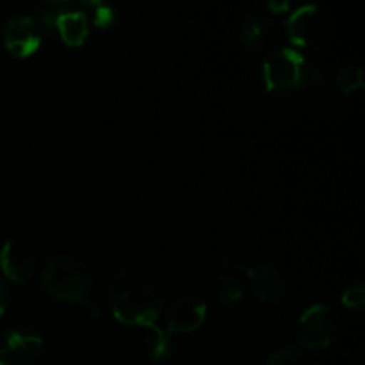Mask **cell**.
<instances>
[{
  "instance_id": "cell-1",
  "label": "cell",
  "mask_w": 365,
  "mask_h": 365,
  "mask_svg": "<svg viewBox=\"0 0 365 365\" xmlns=\"http://www.w3.org/2000/svg\"><path fill=\"white\" fill-rule=\"evenodd\" d=\"M109 305L123 324L141 328L155 323L164 305V282L157 267L145 260L121 267L110 284Z\"/></svg>"
},
{
  "instance_id": "cell-2",
  "label": "cell",
  "mask_w": 365,
  "mask_h": 365,
  "mask_svg": "<svg viewBox=\"0 0 365 365\" xmlns=\"http://www.w3.org/2000/svg\"><path fill=\"white\" fill-rule=\"evenodd\" d=\"M41 284L45 291L56 299L89 305L93 277L88 264L77 257H53L43 269Z\"/></svg>"
},
{
  "instance_id": "cell-3",
  "label": "cell",
  "mask_w": 365,
  "mask_h": 365,
  "mask_svg": "<svg viewBox=\"0 0 365 365\" xmlns=\"http://www.w3.org/2000/svg\"><path fill=\"white\" fill-rule=\"evenodd\" d=\"M289 41L307 50H319L330 43L334 36V20L323 7L305 4L289 16Z\"/></svg>"
},
{
  "instance_id": "cell-4",
  "label": "cell",
  "mask_w": 365,
  "mask_h": 365,
  "mask_svg": "<svg viewBox=\"0 0 365 365\" xmlns=\"http://www.w3.org/2000/svg\"><path fill=\"white\" fill-rule=\"evenodd\" d=\"M262 75L267 91H289L305 84L309 66L298 50L277 48L267 53L262 64Z\"/></svg>"
},
{
  "instance_id": "cell-5",
  "label": "cell",
  "mask_w": 365,
  "mask_h": 365,
  "mask_svg": "<svg viewBox=\"0 0 365 365\" xmlns=\"http://www.w3.org/2000/svg\"><path fill=\"white\" fill-rule=\"evenodd\" d=\"M339 331V317L331 307L317 303L302 314L296 341L307 349H323L334 342Z\"/></svg>"
},
{
  "instance_id": "cell-6",
  "label": "cell",
  "mask_w": 365,
  "mask_h": 365,
  "mask_svg": "<svg viewBox=\"0 0 365 365\" xmlns=\"http://www.w3.org/2000/svg\"><path fill=\"white\" fill-rule=\"evenodd\" d=\"M0 267L9 280L25 284L36 271V252L24 239H7L0 252Z\"/></svg>"
},
{
  "instance_id": "cell-7",
  "label": "cell",
  "mask_w": 365,
  "mask_h": 365,
  "mask_svg": "<svg viewBox=\"0 0 365 365\" xmlns=\"http://www.w3.org/2000/svg\"><path fill=\"white\" fill-rule=\"evenodd\" d=\"M248 280L252 291L260 302L269 305H280L287 296V278L282 273L280 267L273 264H259L248 267Z\"/></svg>"
},
{
  "instance_id": "cell-8",
  "label": "cell",
  "mask_w": 365,
  "mask_h": 365,
  "mask_svg": "<svg viewBox=\"0 0 365 365\" xmlns=\"http://www.w3.org/2000/svg\"><path fill=\"white\" fill-rule=\"evenodd\" d=\"M4 43L13 56H32L41 45V34L34 18L27 14L9 18L4 27Z\"/></svg>"
},
{
  "instance_id": "cell-9",
  "label": "cell",
  "mask_w": 365,
  "mask_h": 365,
  "mask_svg": "<svg viewBox=\"0 0 365 365\" xmlns=\"http://www.w3.org/2000/svg\"><path fill=\"white\" fill-rule=\"evenodd\" d=\"M207 317V305L196 296H180L168 307L166 323L170 334H189L198 330Z\"/></svg>"
},
{
  "instance_id": "cell-10",
  "label": "cell",
  "mask_w": 365,
  "mask_h": 365,
  "mask_svg": "<svg viewBox=\"0 0 365 365\" xmlns=\"http://www.w3.org/2000/svg\"><path fill=\"white\" fill-rule=\"evenodd\" d=\"M2 351L14 365H31L43 356L45 342L41 335L31 328H13L7 331Z\"/></svg>"
},
{
  "instance_id": "cell-11",
  "label": "cell",
  "mask_w": 365,
  "mask_h": 365,
  "mask_svg": "<svg viewBox=\"0 0 365 365\" xmlns=\"http://www.w3.org/2000/svg\"><path fill=\"white\" fill-rule=\"evenodd\" d=\"M57 29L61 32V38L66 45L78 46L86 41L89 32V21L86 13L82 11H68L61 13L56 20Z\"/></svg>"
},
{
  "instance_id": "cell-12",
  "label": "cell",
  "mask_w": 365,
  "mask_h": 365,
  "mask_svg": "<svg viewBox=\"0 0 365 365\" xmlns=\"http://www.w3.org/2000/svg\"><path fill=\"white\" fill-rule=\"evenodd\" d=\"M271 36V24L267 18L260 16L257 13H250L245 18L242 25V43L253 50H260Z\"/></svg>"
},
{
  "instance_id": "cell-13",
  "label": "cell",
  "mask_w": 365,
  "mask_h": 365,
  "mask_svg": "<svg viewBox=\"0 0 365 365\" xmlns=\"http://www.w3.org/2000/svg\"><path fill=\"white\" fill-rule=\"evenodd\" d=\"M145 330V342L148 349L150 360L153 364H160L170 356L171 353V334L168 330L157 327L155 323L141 327Z\"/></svg>"
},
{
  "instance_id": "cell-14",
  "label": "cell",
  "mask_w": 365,
  "mask_h": 365,
  "mask_svg": "<svg viewBox=\"0 0 365 365\" xmlns=\"http://www.w3.org/2000/svg\"><path fill=\"white\" fill-rule=\"evenodd\" d=\"M214 298L221 303V305H230V303L239 302L245 294V287H242L241 280L234 274H220L214 282Z\"/></svg>"
},
{
  "instance_id": "cell-15",
  "label": "cell",
  "mask_w": 365,
  "mask_h": 365,
  "mask_svg": "<svg viewBox=\"0 0 365 365\" xmlns=\"http://www.w3.org/2000/svg\"><path fill=\"white\" fill-rule=\"evenodd\" d=\"M337 86L342 95H351L356 89H362L364 86V70L359 66H346L339 71Z\"/></svg>"
},
{
  "instance_id": "cell-16",
  "label": "cell",
  "mask_w": 365,
  "mask_h": 365,
  "mask_svg": "<svg viewBox=\"0 0 365 365\" xmlns=\"http://www.w3.org/2000/svg\"><path fill=\"white\" fill-rule=\"evenodd\" d=\"M303 353L298 346H285L267 359V365H302Z\"/></svg>"
},
{
  "instance_id": "cell-17",
  "label": "cell",
  "mask_w": 365,
  "mask_h": 365,
  "mask_svg": "<svg viewBox=\"0 0 365 365\" xmlns=\"http://www.w3.org/2000/svg\"><path fill=\"white\" fill-rule=\"evenodd\" d=\"M342 303H344L348 309H360L365 303V287L364 285H355V287H349L348 291H344L342 294Z\"/></svg>"
},
{
  "instance_id": "cell-18",
  "label": "cell",
  "mask_w": 365,
  "mask_h": 365,
  "mask_svg": "<svg viewBox=\"0 0 365 365\" xmlns=\"http://www.w3.org/2000/svg\"><path fill=\"white\" fill-rule=\"evenodd\" d=\"M221 266H223V269L228 271V274L248 271V262L245 260V257L235 255V253H227V255H223V259H221Z\"/></svg>"
},
{
  "instance_id": "cell-19",
  "label": "cell",
  "mask_w": 365,
  "mask_h": 365,
  "mask_svg": "<svg viewBox=\"0 0 365 365\" xmlns=\"http://www.w3.org/2000/svg\"><path fill=\"white\" fill-rule=\"evenodd\" d=\"M7 305H9V291H7L6 285L0 282V316L6 312Z\"/></svg>"
},
{
  "instance_id": "cell-20",
  "label": "cell",
  "mask_w": 365,
  "mask_h": 365,
  "mask_svg": "<svg viewBox=\"0 0 365 365\" xmlns=\"http://www.w3.org/2000/svg\"><path fill=\"white\" fill-rule=\"evenodd\" d=\"M0 365H14L9 359H7V355L2 351V348H0Z\"/></svg>"
}]
</instances>
